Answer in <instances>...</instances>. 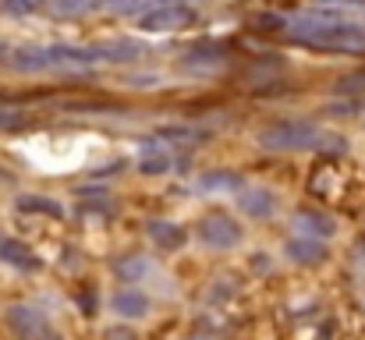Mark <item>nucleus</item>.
I'll return each instance as SVG.
<instances>
[{
    "mask_svg": "<svg viewBox=\"0 0 365 340\" xmlns=\"http://www.w3.org/2000/svg\"><path fill=\"white\" fill-rule=\"evenodd\" d=\"M259 142L266 149H312V145H323L327 135L316 124H309V120H280V124L262 128Z\"/></svg>",
    "mask_w": 365,
    "mask_h": 340,
    "instance_id": "obj_2",
    "label": "nucleus"
},
{
    "mask_svg": "<svg viewBox=\"0 0 365 340\" xmlns=\"http://www.w3.org/2000/svg\"><path fill=\"white\" fill-rule=\"evenodd\" d=\"M294 36L302 43H312L319 50H341V53H359L365 50V25L348 21L334 11H316L309 18L294 21Z\"/></svg>",
    "mask_w": 365,
    "mask_h": 340,
    "instance_id": "obj_1",
    "label": "nucleus"
},
{
    "mask_svg": "<svg viewBox=\"0 0 365 340\" xmlns=\"http://www.w3.org/2000/svg\"><path fill=\"white\" fill-rule=\"evenodd\" d=\"M0 252H4L7 262H18V266H32V262H36V259L29 255V248H25V244H14V241H4Z\"/></svg>",
    "mask_w": 365,
    "mask_h": 340,
    "instance_id": "obj_16",
    "label": "nucleus"
},
{
    "mask_svg": "<svg viewBox=\"0 0 365 340\" xmlns=\"http://www.w3.org/2000/svg\"><path fill=\"white\" fill-rule=\"evenodd\" d=\"M188 25H195V11L185 7V4H160V7H153V11H145L138 18V29L142 32H153V36H160V32H181Z\"/></svg>",
    "mask_w": 365,
    "mask_h": 340,
    "instance_id": "obj_3",
    "label": "nucleus"
},
{
    "mask_svg": "<svg viewBox=\"0 0 365 340\" xmlns=\"http://www.w3.org/2000/svg\"><path fill=\"white\" fill-rule=\"evenodd\" d=\"M149 237H153L160 248H181L185 230L178 224H170V220H153V224H149Z\"/></svg>",
    "mask_w": 365,
    "mask_h": 340,
    "instance_id": "obj_13",
    "label": "nucleus"
},
{
    "mask_svg": "<svg viewBox=\"0 0 365 340\" xmlns=\"http://www.w3.org/2000/svg\"><path fill=\"white\" fill-rule=\"evenodd\" d=\"M238 206L245 210V217H255V220H262V217H269V213H273L277 199H273V192H269V188H259V185H252V188H242V192H238Z\"/></svg>",
    "mask_w": 365,
    "mask_h": 340,
    "instance_id": "obj_8",
    "label": "nucleus"
},
{
    "mask_svg": "<svg viewBox=\"0 0 365 340\" xmlns=\"http://www.w3.org/2000/svg\"><path fill=\"white\" fill-rule=\"evenodd\" d=\"M202 188L206 192H217V188H242V181L235 174H206L202 177Z\"/></svg>",
    "mask_w": 365,
    "mask_h": 340,
    "instance_id": "obj_17",
    "label": "nucleus"
},
{
    "mask_svg": "<svg viewBox=\"0 0 365 340\" xmlns=\"http://www.w3.org/2000/svg\"><path fill=\"white\" fill-rule=\"evenodd\" d=\"M294 227H298V234H305V237H330V234H334V220L323 217V213H316V210L294 213Z\"/></svg>",
    "mask_w": 365,
    "mask_h": 340,
    "instance_id": "obj_10",
    "label": "nucleus"
},
{
    "mask_svg": "<svg viewBox=\"0 0 365 340\" xmlns=\"http://www.w3.org/2000/svg\"><path fill=\"white\" fill-rule=\"evenodd\" d=\"M309 192L312 195H341L344 192V174L334 167V163H319L316 170H312V177H309Z\"/></svg>",
    "mask_w": 365,
    "mask_h": 340,
    "instance_id": "obj_9",
    "label": "nucleus"
},
{
    "mask_svg": "<svg viewBox=\"0 0 365 340\" xmlns=\"http://www.w3.org/2000/svg\"><path fill=\"white\" fill-rule=\"evenodd\" d=\"M284 255H287L291 262H298V266H319V262L327 259V248H323L319 237L298 234V237H291V241L284 244Z\"/></svg>",
    "mask_w": 365,
    "mask_h": 340,
    "instance_id": "obj_7",
    "label": "nucleus"
},
{
    "mask_svg": "<svg viewBox=\"0 0 365 340\" xmlns=\"http://www.w3.org/2000/svg\"><path fill=\"white\" fill-rule=\"evenodd\" d=\"M110 309H114L121 319H145V316H149V294L128 284V287H121V291H114Z\"/></svg>",
    "mask_w": 365,
    "mask_h": 340,
    "instance_id": "obj_6",
    "label": "nucleus"
},
{
    "mask_svg": "<svg viewBox=\"0 0 365 340\" xmlns=\"http://www.w3.org/2000/svg\"><path fill=\"white\" fill-rule=\"evenodd\" d=\"M149 269H153V266H149L142 255H131V259H121V262H118V273H121L128 284H138V280H142Z\"/></svg>",
    "mask_w": 365,
    "mask_h": 340,
    "instance_id": "obj_15",
    "label": "nucleus"
},
{
    "mask_svg": "<svg viewBox=\"0 0 365 340\" xmlns=\"http://www.w3.org/2000/svg\"><path fill=\"white\" fill-rule=\"evenodd\" d=\"M18 210L21 213H50V217H61V206L53 199H43V195H21L18 199Z\"/></svg>",
    "mask_w": 365,
    "mask_h": 340,
    "instance_id": "obj_14",
    "label": "nucleus"
},
{
    "mask_svg": "<svg viewBox=\"0 0 365 340\" xmlns=\"http://www.w3.org/2000/svg\"><path fill=\"white\" fill-rule=\"evenodd\" d=\"M11 14H29V11H36L39 7V0H0Z\"/></svg>",
    "mask_w": 365,
    "mask_h": 340,
    "instance_id": "obj_18",
    "label": "nucleus"
},
{
    "mask_svg": "<svg viewBox=\"0 0 365 340\" xmlns=\"http://www.w3.org/2000/svg\"><path fill=\"white\" fill-rule=\"evenodd\" d=\"M138 170L142 174H149V177H160V174H167L170 170V156H167V149H160V145H142V153H138Z\"/></svg>",
    "mask_w": 365,
    "mask_h": 340,
    "instance_id": "obj_11",
    "label": "nucleus"
},
{
    "mask_svg": "<svg viewBox=\"0 0 365 340\" xmlns=\"http://www.w3.org/2000/svg\"><path fill=\"white\" fill-rule=\"evenodd\" d=\"M7 326L18 340H53V330L46 326V319L29 305H11L7 309Z\"/></svg>",
    "mask_w": 365,
    "mask_h": 340,
    "instance_id": "obj_5",
    "label": "nucleus"
},
{
    "mask_svg": "<svg viewBox=\"0 0 365 340\" xmlns=\"http://www.w3.org/2000/svg\"><path fill=\"white\" fill-rule=\"evenodd\" d=\"M11 64L18 71H46L50 57H46V46H21V50L11 53Z\"/></svg>",
    "mask_w": 365,
    "mask_h": 340,
    "instance_id": "obj_12",
    "label": "nucleus"
},
{
    "mask_svg": "<svg viewBox=\"0 0 365 340\" xmlns=\"http://www.w3.org/2000/svg\"><path fill=\"white\" fill-rule=\"evenodd\" d=\"M199 237L210 244V248H235L238 241H242V227L235 224L227 213H206L202 220H199Z\"/></svg>",
    "mask_w": 365,
    "mask_h": 340,
    "instance_id": "obj_4",
    "label": "nucleus"
}]
</instances>
